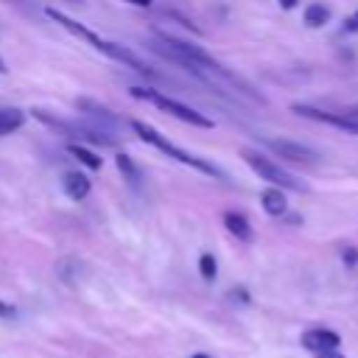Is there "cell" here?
I'll return each instance as SVG.
<instances>
[{"label": "cell", "instance_id": "cell-1", "mask_svg": "<svg viewBox=\"0 0 358 358\" xmlns=\"http://www.w3.org/2000/svg\"><path fill=\"white\" fill-rule=\"evenodd\" d=\"M131 129L140 134V140L151 143L154 148H159L162 154L173 157L176 162H182V165H193V168H199V171H204V173H210V176H215V179H227V173H224L221 168H215L213 162H207V159H201V157H193V154L182 151V148H179V145H173L168 137H162L154 126H148V123H143V120H131Z\"/></svg>", "mask_w": 358, "mask_h": 358}, {"label": "cell", "instance_id": "cell-2", "mask_svg": "<svg viewBox=\"0 0 358 358\" xmlns=\"http://www.w3.org/2000/svg\"><path fill=\"white\" fill-rule=\"evenodd\" d=\"M129 92H131V98L151 101L157 109H162V112L173 115V117H176V120H182V123H190V126H199V129H213V120H210L207 115L196 112L193 106L179 103L176 98H168V95H162V92H157V90H148V87H131Z\"/></svg>", "mask_w": 358, "mask_h": 358}, {"label": "cell", "instance_id": "cell-3", "mask_svg": "<svg viewBox=\"0 0 358 358\" xmlns=\"http://www.w3.org/2000/svg\"><path fill=\"white\" fill-rule=\"evenodd\" d=\"M241 157H243V162H246V165H249L260 179H266L268 185L282 187V190H308V185H305V182H299L294 173H288L285 168H280L274 159H268V157L257 154L255 148H243V151H241Z\"/></svg>", "mask_w": 358, "mask_h": 358}, {"label": "cell", "instance_id": "cell-4", "mask_svg": "<svg viewBox=\"0 0 358 358\" xmlns=\"http://www.w3.org/2000/svg\"><path fill=\"white\" fill-rule=\"evenodd\" d=\"M45 14H48V17H50V20L56 22V25H62L64 31H70L73 36H78V39H84V42H90V45H92L95 50H101V53H106V56L112 53V42H109V39H103V36H98L95 31H90V28H84L81 22H76V20H73V17H67L64 11H59V8H53V6H48V8H45Z\"/></svg>", "mask_w": 358, "mask_h": 358}, {"label": "cell", "instance_id": "cell-5", "mask_svg": "<svg viewBox=\"0 0 358 358\" xmlns=\"http://www.w3.org/2000/svg\"><path fill=\"white\" fill-rule=\"evenodd\" d=\"M280 159H285V162H296V165H316L322 157H319V151H313L310 145H305V143H294V140H277V137H266L263 140Z\"/></svg>", "mask_w": 358, "mask_h": 358}, {"label": "cell", "instance_id": "cell-6", "mask_svg": "<svg viewBox=\"0 0 358 358\" xmlns=\"http://www.w3.org/2000/svg\"><path fill=\"white\" fill-rule=\"evenodd\" d=\"M76 109L81 112L84 120L101 126V129L109 131V134H115V131L120 129V117H117L106 103H101V101H95V98H76Z\"/></svg>", "mask_w": 358, "mask_h": 358}, {"label": "cell", "instance_id": "cell-7", "mask_svg": "<svg viewBox=\"0 0 358 358\" xmlns=\"http://www.w3.org/2000/svg\"><path fill=\"white\" fill-rule=\"evenodd\" d=\"M291 109H294L296 115L308 117V120L330 123V126H336V129H341V131L358 137V115H352V112H324V109H313V106H302V103H296V106H291Z\"/></svg>", "mask_w": 358, "mask_h": 358}, {"label": "cell", "instance_id": "cell-8", "mask_svg": "<svg viewBox=\"0 0 358 358\" xmlns=\"http://www.w3.org/2000/svg\"><path fill=\"white\" fill-rule=\"evenodd\" d=\"M299 344L305 350H313V352H330V350L341 347V336L336 330H327V327H313V330H305L299 336Z\"/></svg>", "mask_w": 358, "mask_h": 358}, {"label": "cell", "instance_id": "cell-9", "mask_svg": "<svg viewBox=\"0 0 358 358\" xmlns=\"http://www.w3.org/2000/svg\"><path fill=\"white\" fill-rule=\"evenodd\" d=\"M62 190L67 193V199L73 201H84L90 196V179L81 171H67L62 176Z\"/></svg>", "mask_w": 358, "mask_h": 358}, {"label": "cell", "instance_id": "cell-10", "mask_svg": "<svg viewBox=\"0 0 358 358\" xmlns=\"http://www.w3.org/2000/svg\"><path fill=\"white\" fill-rule=\"evenodd\" d=\"M224 227H227L229 235H235V238L243 241V243H249V241L255 238V229H252V224H249V218H246L243 213L227 210V213H224Z\"/></svg>", "mask_w": 358, "mask_h": 358}, {"label": "cell", "instance_id": "cell-11", "mask_svg": "<svg viewBox=\"0 0 358 358\" xmlns=\"http://www.w3.org/2000/svg\"><path fill=\"white\" fill-rule=\"evenodd\" d=\"M260 204H263V210H266L268 215H274V218L285 215V210H288V201H285L282 187H274V185L260 193Z\"/></svg>", "mask_w": 358, "mask_h": 358}, {"label": "cell", "instance_id": "cell-12", "mask_svg": "<svg viewBox=\"0 0 358 358\" xmlns=\"http://www.w3.org/2000/svg\"><path fill=\"white\" fill-rule=\"evenodd\" d=\"M22 123H25V112L22 109H17V106H0V137L22 129Z\"/></svg>", "mask_w": 358, "mask_h": 358}, {"label": "cell", "instance_id": "cell-13", "mask_svg": "<svg viewBox=\"0 0 358 358\" xmlns=\"http://www.w3.org/2000/svg\"><path fill=\"white\" fill-rule=\"evenodd\" d=\"M67 154L76 157V159H78L84 168H90V171H98V168H101V157H98L95 151H90L87 145H81V143H70V145H67Z\"/></svg>", "mask_w": 358, "mask_h": 358}, {"label": "cell", "instance_id": "cell-14", "mask_svg": "<svg viewBox=\"0 0 358 358\" xmlns=\"http://www.w3.org/2000/svg\"><path fill=\"white\" fill-rule=\"evenodd\" d=\"M327 20H330V8L324 3H310L305 8V25L308 28H322Z\"/></svg>", "mask_w": 358, "mask_h": 358}, {"label": "cell", "instance_id": "cell-15", "mask_svg": "<svg viewBox=\"0 0 358 358\" xmlns=\"http://www.w3.org/2000/svg\"><path fill=\"white\" fill-rule=\"evenodd\" d=\"M115 165H117V171L123 173V179H126L129 185H134V187L140 185V168L134 165V159H131L129 154H117V157H115Z\"/></svg>", "mask_w": 358, "mask_h": 358}, {"label": "cell", "instance_id": "cell-16", "mask_svg": "<svg viewBox=\"0 0 358 358\" xmlns=\"http://www.w3.org/2000/svg\"><path fill=\"white\" fill-rule=\"evenodd\" d=\"M199 274H201L207 282L215 280V274H218V263H215V257H213L210 252H204V255L199 257Z\"/></svg>", "mask_w": 358, "mask_h": 358}, {"label": "cell", "instance_id": "cell-17", "mask_svg": "<svg viewBox=\"0 0 358 358\" xmlns=\"http://www.w3.org/2000/svg\"><path fill=\"white\" fill-rule=\"evenodd\" d=\"M341 260H344L347 268H352V266L358 263V249H355V246H347V249L341 252Z\"/></svg>", "mask_w": 358, "mask_h": 358}, {"label": "cell", "instance_id": "cell-18", "mask_svg": "<svg viewBox=\"0 0 358 358\" xmlns=\"http://www.w3.org/2000/svg\"><path fill=\"white\" fill-rule=\"evenodd\" d=\"M344 31H347V34H358V11H352V14L344 20Z\"/></svg>", "mask_w": 358, "mask_h": 358}, {"label": "cell", "instance_id": "cell-19", "mask_svg": "<svg viewBox=\"0 0 358 358\" xmlns=\"http://www.w3.org/2000/svg\"><path fill=\"white\" fill-rule=\"evenodd\" d=\"M17 310H14V305H8V302H3L0 299V319H11Z\"/></svg>", "mask_w": 358, "mask_h": 358}, {"label": "cell", "instance_id": "cell-20", "mask_svg": "<svg viewBox=\"0 0 358 358\" xmlns=\"http://www.w3.org/2000/svg\"><path fill=\"white\" fill-rule=\"evenodd\" d=\"M229 296H232V299H241L243 305L249 302V294H246V288H232V291H229Z\"/></svg>", "mask_w": 358, "mask_h": 358}, {"label": "cell", "instance_id": "cell-21", "mask_svg": "<svg viewBox=\"0 0 358 358\" xmlns=\"http://www.w3.org/2000/svg\"><path fill=\"white\" fill-rule=\"evenodd\" d=\"M123 3H131V6H137V8H148L154 0H123Z\"/></svg>", "mask_w": 358, "mask_h": 358}, {"label": "cell", "instance_id": "cell-22", "mask_svg": "<svg viewBox=\"0 0 358 358\" xmlns=\"http://www.w3.org/2000/svg\"><path fill=\"white\" fill-rule=\"evenodd\" d=\"M277 3H280V8H285V11H288V8H294L299 0H277Z\"/></svg>", "mask_w": 358, "mask_h": 358}, {"label": "cell", "instance_id": "cell-23", "mask_svg": "<svg viewBox=\"0 0 358 358\" xmlns=\"http://www.w3.org/2000/svg\"><path fill=\"white\" fill-rule=\"evenodd\" d=\"M319 358H344V355H341V352H338V350H330V352H322V355H319Z\"/></svg>", "mask_w": 358, "mask_h": 358}, {"label": "cell", "instance_id": "cell-24", "mask_svg": "<svg viewBox=\"0 0 358 358\" xmlns=\"http://www.w3.org/2000/svg\"><path fill=\"white\" fill-rule=\"evenodd\" d=\"M190 358H213V355H207V352H196V355H190Z\"/></svg>", "mask_w": 358, "mask_h": 358}, {"label": "cell", "instance_id": "cell-25", "mask_svg": "<svg viewBox=\"0 0 358 358\" xmlns=\"http://www.w3.org/2000/svg\"><path fill=\"white\" fill-rule=\"evenodd\" d=\"M6 70H8V67H6V64H3V59H0V73H6Z\"/></svg>", "mask_w": 358, "mask_h": 358}, {"label": "cell", "instance_id": "cell-26", "mask_svg": "<svg viewBox=\"0 0 358 358\" xmlns=\"http://www.w3.org/2000/svg\"><path fill=\"white\" fill-rule=\"evenodd\" d=\"M67 3H78V0H67Z\"/></svg>", "mask_w": 358, "mask_h": 358}]
</instances>
